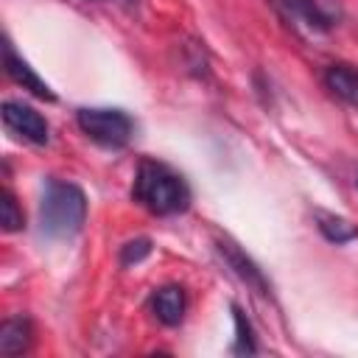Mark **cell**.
Segmentation results:
<instances>
[{
    "label": "cell",
    "mask_w": 358,
    "mask_h": 358,
    "mask_svg": "<svg viewBox=\"0 0 358 358\" xmlns=\"http://www.w3.org/2000/svg\"><path fill=\"white\" fill-rule=\"evenodd\" d=\"M0 224L6 232H17L25 227V215H22L11 190H3V196H0Z\"/></svg>",
    "instance_id": "7c38bea8"
},
{
    "label": "cell",
    "mask_w": 358,
    "mask_h": 358,
    "mask_svg": "<svg viewBox=\"0 0 358 358\" xmlns=\"http://www.w3.org/2000/svg\"><path fill=\"white\" fill-rule=\"evenodd\" d=\"M185 308H187V299H185V291L182 285H162L154 291L151 296V310L154 316L168 324V327H176L182 319H185Z\"/></svg>",
    "instance_id": "ba28073f"
},
{
    "label": "cell",
    "mask_w": 358,
    "mask_h": 358,
    "mask_svg": "<svg viewBox=\"0 0 358 358\" xmlns=\"http://www.w3.org/2000/svg\"><path fill=\"white\" fill-rule=\"evenodd\" d=\"M87 218V196L78 185L64 179H48L39 201V229L53 241L81 232Z\"/></svg>",
    "instance_id": "7a4b0ae2"
},
{
    "label": "cell",
    "mask_w": 358,
    "mask_h": 358,
    "mask_svg": "<svg viewBox=\"0 0 358 358\" xmlns=\"http://www.w3.org/2000/svg\"><path fill=\"white\" fill-rule=\"evenodd\" d=\"M34 341V330H31V319L28 316H14L6 319L0 327V352L3 355H22L31 350Z\"/></svg>",
    "instance_id": "30bf717a"
},
{
    "label": "cell",
    "mask_w": 358,
    "mask_h": 358,
    "mask_svg": "<svg viewBox=\"0 0 358 358\" xmlns=\"http://www.w3.org/2000/svg\"><path fill=\"white\" fill-rule=\"evenodd\" d=\"M316 227H319V232H322L330 243H336V246L350 243V241H358V227H352V224H350L347 218H341V215L316 210Z\"/></svg>",
    "instance_id": "8fae6325"
},
{
    "label": "cell",
    "mask_w": 358,
    "mask_h": 358,
    "mask_svg": "<svg viewBox=\"0 0 358 358\" xmlns=\"http://www.w3.org/2000/svg\"><path fill=\"white\" fill-rule=\"evenodd\" d=\"M3 123L20 140L34 143V145H45L48 137H50L48 120L34 106H28L22 101H3Z\"/></svg>",
    "instance_id": "8992f818"
},
{
    "label": "cell",
    "mask_w": 358,
    "mask_h": 358,
    "mask_svg": "<svg viewBox=\"0 0 358 358\" xmlns=\"http://www.w3.org/2000/svg\"><path fill=\"white\" fill-rule=\"evenodd\" d=\"M280 20L305 36H322L341 20L338 0H268Z\"/></svg>",
    "instance_id": "3957f363"
},
{
    "label": "cell",
    "mask_w": 358,
    "mask_h": 358,
    "mask_svg": "<svg viewBox=\"0 0 358 358\" xmlns=\"http://www.w3.org/2000/svg\"><path fill=\"white\" fill-rule=\"evenodd\" d=\"M78 129L103 148H123L134 134V120L123 109L112 106H84L76 112Z\"/></svg>",
    "instance_id": "277c9868"
},
{
    "label": "cell",
    "mask_w": 358,
    "mask_h": 358,
    "mask_svg": "<svg viewBox=\"0 0 358 358\" xmlns=\"http://www.w3.org/2000/svg\"><path fill=\"white\" fill-rule=\"evenodd\" d=\"M215 249H218L221 260L227 263V268H229L246 288H252V291L260 294V296H271V285H268L263 268H260L232 238H227V235H224V238H215Z\"/></svg>",
    "instance_id": "5b68a950"
},
{
    "label": "cell",
    "mask_w": 358,
    "mask_h": 358,
    "mask_svg": "<svg viewBox=\"0 0 358 358\" xmlns=\"http://www.w3.org/2000/svg\"><path fill=\"white\" fill-rule=\"evenodd\" d=\"M151 252V241L148 238H137V241H129L120 246V263L123 266H131V263H140L145 255Z\"/></svg>",
    "instance_id": "5bb4252c"
},
{
    "label": "cell",
    "mask_w": 358,
    "mask_h": 358,
    "mask_svg": "<svg viewBox=\"0 0 358 358\" xmlns=\"http://www.w3.org/2000/svg\"><path fill=\"white\" fill-rule=\"evenodd\" d=\"M131 196L154 215H176L190 207V187L182 173L157 159H143L137 165Z\"/></svg>",
    "instance_id": "6da1fadb"
},
{
    "label": "cell",
    "mask_w": 358,
    "mask_h": 358,
    "mask_svg": "<svg viewBox=\"0 0 358 358\" xmlns=\"http://www.w3.org/2000/svg\"><path fill=\"white\" fill-rule=\"evenodd\" d=\"M232 319H235V352H255V338H252V324L246 322L243 310L238 305H232Z\"/></svg>",
    "instance_id": "4fadbf2b"
},
{
    "label": "cell",
    "mask_w": 358,
    "mask_h": 358,
    "mask_svg": "<svg viewBox=\"0 0 358 358\" xmlns=\"http://www.w3.org/2000/svg\"><path fill=\"white\" fill-rule=\"evenodd\" d=\"M324 87L333 98L358 109V70L350 64H330L324 70Z\"/></svg>",
    "instance_id": "9c48e42d"
},
{
    "label": "cell",
    "mask_w": 358,
    "mask_h": 358,
    "mask_svg": "<svg viewBox=\"0 0 358 358\" xmlns=\"http://www.w3.org/2000/svg\"><path fill=\"white\" fill-rule=\"evenodd\" d=\"M3 64H6V73H8V78L14 81V84H20L22 90H28L31 95H36V98H42V101H56V95H53V90L34 73V67L14 50V45L6 39V45H3Z\"/></svg>",
    "instance_id": "52a82bcc"
}]
</instances>
